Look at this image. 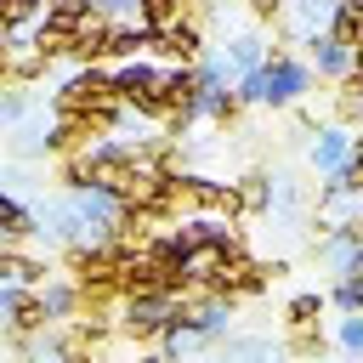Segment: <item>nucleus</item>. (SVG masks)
Returning <instances> with one entry per match:
<instances>
[{"mask_svg": "<svg viewBox=\"0 0 363 363\" xmlns=\"http://www.w3.org/2000/svg\"><path fill=\"white\" fill-rule=\"evenodd\" d=\"M57 108L62 113H85V119H96V125H108L113 113H119V91H113V74H102V68H79L62 91H57Z\"/></svg>", "mask_w": 363, "mask_h": 363, "instance_id": "nucleus-1", "label": "nucleus"}, {"mask_svg": "<svg viewBox=\"0 0 363 363\" xmlns=\"http://www.w3.org/2000/svg\"><path fill=\"white\" fill-rule=\"evenodd\" d=\"M306 62H295V57H284V51H267V62L255 68V102H272V108H284V102H295L301 91H306Z\"/></svg>", "mask_w": 363, "mask_h": 363, "instance_id": "nucleus-2", "label": "nucleus"}, {"mask_svg": "<svg viewBox=\"0 0 363 363\" xmlns=\"http://www.w3.org/2000/svg\"><path fill=\"white\" fill-rule=\"evenodd\" d=\"M164 323H170V295H164V289L125 295V335H136V340H153Z\"/></svg>", "mask_w": 363, "mask_h": 363, "instance_id": "nucleus-3", "label": "nucleus"}, {"mask_svg": "<svg viewBox=\"0 0 363 363\" xmlns=\"http://www.w3.org/2000/svg\"><path fill=\"white\" fill-rule=\"evenodd\" d=\"M153 51L159 57H170V62H199V51H204V34H199V23H170V28H159L153 34Z\"/></svg>", "mask_w": 363, "mask_h": 363, "instance_id": "nucleus-4", "label": "nucleus"}, {"mask_svg": "<svg viewBox=\"0 0 363 363\" xmlns=\"http://www.w3.org/2000/svg\"><path fill=\"white\" fill-rule=\"evenodd\" d=\"M96 136H102V125H96V119H85V113H62V125L45 136V147H51V153H74V159H79L85 147H96Z\"/></svg>", "mask_w": 363, "mask_h": 363, "instance_id": "nucleus-5", "label": "nucleus"}, {"mask_svg": "<svg viewBox=\"0 0 363 363\" xmlns=\"http://www.w3.org/2000/svg\"><path fill=\"white\" fill-rule=\"evenodd\" d=\"M6 40V79H17V85H34L40 74H45V51L34 45V40H11V34H0Z\"/></svg>", "mask_w": 363, "mask_h": 363, "instance_id": "nucleus-6", "label": "nucleus"}, {"mask_svg": "<svg viewBox=\"0 0 363 363\" xmlns=\"http://www.w3.org/2000/svg\"><path fill=\"white\" fill-rule=\"evenodd\" d=\"M267 284V261H250V255H233L227 267H221V278L210 284V289H221V295H255Z\"/></svg>", "mask_w": 363, "mask_h": 363, "instance_id": "nucleus-7", "label": "nucleus"}, {"mask_svg": "<svg viewBox=\"0 0 363 363\" xmlns=\"http://www.w3.org/2000/svg\"><path fill=\"white\" fill-rule=\"evenodd\" d=\"M108 40H113V17H102V11H91L85 23H74V57H85V62H96V57H108Z\"/></svg>", "mask_w": 363, "mask_h": 363, "instance_id": "nucleus-8", "label": "nucleus"}, {"mask_svg": "<svg viewBox=\"0 0 363 363\" xmlns=\"http://www.w3.org/2000/svg\"><path fill=\"white\" fill-rule=\"evenodd\" d=\"M113 91H119V102H130V108H136V102H142L147 91H159V68H153V62H136V57H130V62H125V68L113 74Z\"/></svg>", "mask_w": 363, "mask_h": 363, "instance_id": "nucleus-9", "label": "nucleus"}, {"mask_svg": "<svg viewBox=\"0 0 363 363\" xmlns=\"http://www.w3.org/2000/svg\"><path fill=\"white\" fill-rule=\"evenodd\" d=\"M323 261L346 278V272H363V238L352 233V227H340V233H329L323 238Z\"/></svg>", "mask_w": 363, "mask_h": 363, "instance_id": "nucleus-10", "label": "nucleus"}, {"mask_svg": "<svg viewBox=\"0 0 363 363\" xmlns=\"http://www.w3.org/2000/svg\"><path fill=\"white\" fill-rule=\"evenodd\" d=\"M346 159H352V136H346L340 125L318 130V142H312V164H318V170H340Z\"/></svg>", "mask_w": 363, "mask_h": 363, "instance_id": "nucleus-11", "label": "nucleus"}, {"mask_svg": "<svg viewBox=\"0 0 363 363\" xmlns=\"http://www.w3.org/2000/svg\"><path fill=\"white\" fill-rule=\"evenodd\" d=\"M329 40H340L346 51L363 45V0H335V17H329Z\"/></svg>", "mask_w": 363, "mask_h": 363, "instance_id": "nucleus-12", "label": "nucleus"}, {"mask_svg": "<svg viewBox=\"0 0 363 363\" xmlns=\"http://www.w3.org/2000/svg\"><path fill=\"white\" fill-rule=\"evenodd\" d=\"M28 233H40V227H34V216H28V210H23V204H17L11 193H0V250L23 244Z\"/></svg>", "mask_w": 363, "mask_h": 363, "instance_id": "nucleus-13", "label": "nucleus"}, {"mask_svg": "<svg viewBox=\"0 0 363 363\" xmlns=\"http://www.w3.org/2000/svg\"><path fill=\"white\" fill-rule=\"evenodd\" d=\"M312 62H318V74H329V79H346V74H352V51H346L340 40H329V34H312Z\"/></svg>", "mask_w": 363, "mask_h": 363, "instance_id": "nucleus-14", "label": "nucleus"}, {"mask_svg": "<svg viewBox=\"0 0 363 363\" xmlns=\"http://www.w3.org/2000/svg\"><path fill=\"white\" fill-rule=\"evenodd\" d=\"M0 284H23V289H40V284H45V267H40L34 255L0 250Z\"/></svg>", "mask_w": 363, "mask_h": 363, "instance_id": "nucleus-15", "label": "nucleus"}, {"mask_svg": "<svg viewBox=\"0 0 363 363\" xmlns=\"http://www.w3.org/2000/svg\"><path fill=\"white\" fill-rule=\"evenodd\" d=\"M199 0H136V11H142V28H170V23H182L187 11H193Z\"/></svg>", "mask_w": 363, "mask_h": 363, "instance_id": "nucleus-16", "label": "nucleus"}, {"mask_svg": "<svg viewBox=\"0 0 363 363\" xmlns=\"http://www.w3.org/2000/svg\"><path fill=\"white\" fill-rule=\"evenodd\" d=\"M238 108H244V102H238V91H233V85L199 91V113H210L216 125H233V119H238Z\"/></svg>", "mask_w": 363, "mask_h": 363, "instance_id": "nucleus-17", "label": "nucleus"}, {"mask_svg": "<svg viewBox=\"0 0 363 363\" xmlns=\"http://www.w3.org/2000/svg\"><path fill=\"white\" fill-rule=\"evenodd\" d=\"M91 11H96V0H51V6H45V28L74 34V23H85Z\"/></svg>", "mask_w": 363, "mask_h": 363, "instance_id": "nucleus-18", "label": "nucleus"}, {"mask_svg": "<svg viewBox=\"0 0 363 363\" xmlns=\"http://www.w3.org/2000/svg\"><path fill=\"white\" fill-rule=\"evenodd\" d=\"M329 17H335V0H295V28L301 34H329Z\"/></svg>", "mask_w": 363, "mask_h": 363, "instance_id": "nucleus-19", "label": "nucleus"}, {"mask_svg": "<svg viewBox=\"0 0 363 363\" xmlns=\"http://www.w3.org/2000/svg\"><path fill=\"white\" fill-rule=\"evenodd\" d=\"M335 119H340V125H363V79H357V74H346V85H340V96H335Z\"/></svg>", "mask_w": 363, "mask_h": 363, "instance_id": "nucleus-20", "label": "nucleus"}, {"mask_svg": "<svg viewBox=\"0 0 363 363\" xmlns=\"http://www.w3.org/2000/svg\"><path fill=\"white\" fill-rule=\"evenodd\" d=\"M40 301H45V312H51V323L79 312V289H74V284H45V289H40Z\"/></svg>", "mask_w": 363, "mask_h": 363, "instance_id": "nucleus-21", "label": "nucleus"}, {"mask_svg": "<svg viewBox=\"0 0 363 363\" xmlns=\"http://www.w3.org/2000/svg\"><path fill=\"white\" fill-rule=\"evenodd\" d=\"M227 57H233V68H238V74H250V68H261V62H267V45H261L255 34H238V40L227 45Z\"/></svg>", "mask_w": 363, "mask_h": 363, "instance_id": "nucleus-22", "label": "nucleus"}, {"mask_svg": "<svg viewBox=\"0 0 363 363\" xmlns=\"http://www.w3.org/2000/svg\"><path fill=\"white\" fill-rule=\"evenodd\" d=\"M238 204H244L250 216H261V210L272 204V187H267V176H244V182H238Z\"/></svg>", "mask_w": 363, "mask_h": 363, "instance_id": "nucleus-23", "label": "nucleus"}, {"mask_svg": "<svg viewBox=\"0 0 363 363\" xmlns=\"http://www.w3.org/2000/svg\"><path fill=\"white\" fill-rule=\"evenodd\" d=\"M318 312H323V295H295L289 306H284V318H289V329H301V323H318Z\"/></svg>", "mask_w": 363, "mask_h": 363, "instance_id": "nucleus-24", "label": "nucleus"}, {"mask_svg": "<svg viewBox=\"0 0 363 363\" xmlns=\"http://www.w3.org/2000/svg\"><path fill=\"white\" fill-rule=\"evenodd\" d=\"M289 352H295V357H306V363H312V357H323V335H318V323H301V329H295V340H289Z\"/></svg>", "mask_w": 363, "mask_h": 363, "instance_id": "nucleus-25", "label": "nucleus"}, {"mask_svg": "<svg viewBox=\"0 0 363 363\" xmlns=\"http://www.w3.org/2000/svg\"><path fill=\"white\" fill-rule=\"evenodd\" d=\"M40 6L34 0H0V34H11V28H23L28 17H34Z\"/></svg>", "mask_w": 363, "mask_h": 363, "instance_id": "nucleus-26", "label": "nucleus"}, {"mask_svg": "<svg viewBox=\"0 0 363 363\" xmlns=\"http://www.w3.org/2000/svg\"><path fill=\"white\" fill-rule=\"evenodd\" d=\"M335 301H340L346 312H363V272H346V278L335 284Z\"/></svg>", "mask_w": 363, "mask_h": 363, "instance_id": "nucleus-27", "label": "nucleus"}, {"mask_svg": "<svg viewBox=\"0 0 363 363\" xmlns=\"http://www.w3.org/2000/svg\"><path fill=\"white\" fill-rule=\"evenodd\" d=\"M340 346H346L352 357H363V312H352V318L340 323Z\"/></svg>", "mask_w": 363, "mask_h": 363, "instance_id": "nucleus-28", "label": "nucleus"}, {"mask_svg": "<svg viewBox=\"0 0 363 363\" xmlns=\"http://www.w3.org/2000/svg\"><path fill=\"white\" fill-rule=\"evenodd\" d=\"M250 6V17H261V23H272L278 11H284V0H244Z\"/></svg>", "mask_w": 363, "mask_h": 363, "instance_id": "nucleus-29", "label": "nucleus"}, {"mask_svg": "<svg viewBox=\"0 0 363 363\" xmlns=\"http://www.w3.org/2000/svg\"><path fill=\"white\" fill-rule=\"evenodd\" d=\"M130 6H136V0H96V11H102V17H119V11H130Z\"/></svg>", "mask_w": 363, "mask_h": 363, "instance_id": "nucleus-30", "label": "nucleus"}, {"mask_svg": "<svg viewBox=\"0 0 363 363\" xmlns=\"http://www.w3.org/2000/svg\"><path fill=\"white\" fill-rule=\"evenodd\" d=\"M23 113V96H0V119H17Z\"/></svg>", "mask_w": 363, "mask_h": 363, "instance_id": "nucleus-31", "label": "nucleus"}, {"mask_svg": "<svg viewBox=\"0 0 363 363\" xmlns=\"http://www.w3.org/2000/svg\"><path fill=\"white\" fill-rule=\"evenodd\" d=\"M352 74L363 79V45H352Z\"/></svg>", "mask_w": 363, "mask_h": 363, "instance_id": "nucleus-32", "label": "nucleus"}, {"mask_svg": "<svg viewBox=\"0 0 363 363\" xmlns=\"http://www.w3.org/2000/svg\"><path fill=\"white\" fill-rule=\"evenodd\" d=\"M136 363H164V352H147V357H136Z\"/></svg>", "mask_w": 363, "mask_h": 363, "instance_id": "nucleus-33", "label": "nucleus"}, {"mask_svg": "<svg viewBox=\"0 0 363 363\" xmlns=\"http://www.w3.org/2000/svg\"><path fill=\"white\" fill-rule=\"evenodd\" d=\"M68 363H91V357H68Z\"/></svg>", "mask_w": 363, "mask_h": 363, "instance_id": "nucleus-34", "label": "nucleus"}, {"mask_svg": "<svg viewBox=\"0 0 363 363\" xmlns=\"http://www.w3.org/2000/svg\"><path fill=\"white\" fill-rule=\"evenodd\" d=\"M312 363H323V357H312Z\"/></svg>", "mask_w": 363, "mask_h": 363, "instance_id": "nucleus-35", "label": "nucleus"}]
</instances>
